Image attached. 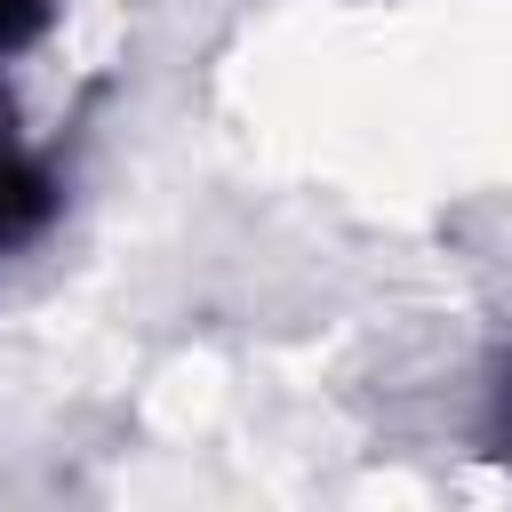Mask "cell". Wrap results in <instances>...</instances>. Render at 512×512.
<instances>
[{"label": "cell", "mask_w": 512, "mask_h": 512, "mask_svg": "<svg viewBox=\"0 0 512 512\" xmlns=\"http://www.w3.org/2000/svg\"><path fill=\"white\" fill-rule=\"evenodd\" d=\"M48 208H56V184H48V168L0 128V256L8 248H24L40 224H48Z\"/></svg>", "instance_id": "6da1fadb"}, {"label": "cell", "mask_w": 512, "mask_h": 512, "mask_svg": "<svg viewBox=\"0 0 512 512\" xmlns=\"http://www.w3.org/2000/svg\"><path fill=\"white\" fill-rule=\"evenodd\" d=\"M48 32V0H0V64Z\"/></svg>", "instance_id": "7a4b0ae2"}]
</instances>
